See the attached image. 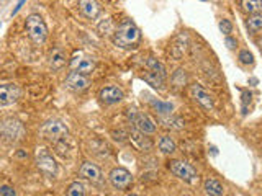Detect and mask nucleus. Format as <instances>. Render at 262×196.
Here are the masks:
<instances>
[{
    "label": "nucleus",
    "instance_id": "f257e3e1",
    "mask_svg": "<svg viewBox=\"0 0 262 196\" xmlns=\"http://www.w3.org/2000/svg\"><path fill=\"white\" fill-rule=\"evenodd\" d=\"M141 39V33L138 26L131 20H124L120 26L113 33V44L123 49H130V47H136Z\"/></svg>",
    "mask_w": 262,
    "mask_h": 196
},
{
    "label": "nucleus",
    "instance_id": "f03ea898",
    "mask_svg": "<svg viewBox=\"0 0 262 196\" xmlns=\"http://www.w3.org/2000/svg\"><path fill=\"white\" fill-rule=\"evenodd\" d=\"M25 26H26V33L28 36L32 38L33 43L36 44H43L44 41L48 39V26L44 20L41 18L40 15H30L26 21H25Z\"/></svg>",
    "mask_w": 262,
    "mask_h": 196
},
{
    "label": "nucleus",
    "instance_id": "7ed1b4c3",
    "mask_svg": "<svg viewBox=\"0 0 262 196\" xmlns=\"http://www.w3.org/2000/svg\"><path fill=\"white\" fill-rule=\"evenodd\" d=\"M126 115H128V120L133 123L134 128L140 129L141 133H144V134L156 133V124H154V121L148 115H144V113H140L138 110L130 108Z\"/></svg>",
    "mask_w": 262,
    "mask_h": 196
},
{
    "label": "nucleus",
    "instance_id": "20e7f679",
    "mask_svg": "<svg viewBox=\"0 0 262 196\" xmlns=\"http://www.w3.org/2000/svg\"><path fill=\"white\" fill-rule=\"evenodd\" d=\"M168 167H169V170L172 172V174H174L176 177H178L184 182L194 183L196 178H198L196 170L188 162H184V160H170Z\"/></svg>",
    "mask_w": 262,
    "mask_h": 196
},
{
    "label": "nucleus",
    "instance_id": "39448f33",
    "mask_svg": "<svg viewBox=\"0 0 262 196\" xmlns=\"http://www.w3.org/2000/svg\"><path fill=\"white\" fill-rule=\"evenodd\" d=\"M43 134L50 141L59 142V141H62L66 136L69 134V129H68V126H66L62 121L51 120V121H48L44 126H43Z\"/></svg>",
    "mask_w": 262,
    "mask_h": 196
},
{
    "label": "nucleus",
    "instance_id": "423d86ee",
    "mask_svg": "<svg viewBox=\"0 0 262 196\" xmlns=\"http://www.w3.org/2000/svg\"><path fill=\"white\" fill-rule=\"evenodd\" d=\"M108 178H110L112 187L115 190H128L131 185H133V175H131L130 172L126 169H123V167L113 169L110 172Z\"/></svg>",
    "mask_w": 262,
    "mask_h": 196
},
{
    "label": "nucleus",
    "instance_id": "0eeeda50",
    "mask_svg": "<svg viewBox=\"0 0 262 196\" xmlns=\"http://www.w3.org/2000/svg\"><path fill=\"white\" fill-rule=\"evenodd\" d=\"M36 165H38V169L48 177H54L56 172H58L56 160L52 159V156L48 152V149H40L38 157H36Z\"/></svg>",
    "mask_w": 262,
    "mask_h": 196
},
{
    "label": "nucleus",
    "instance_id": "6e6552de",
    "mask_svg": "<svg viewBox=\"0 0 262 196\" xmlns=\"http://www.w3.org/2000/svg\"><path fill=\"white\" fill-rule=\"evenodd\" d=\"M190 92H192V97L195 98V102L198 103L202 108H205L206 111L215 110V100H213L212 95L208 93L202 85L194 84L192 87H190Z\"/></svg>",
    "mask_w": 262,
    "mask_h": 196
},
{
    "label": "nucleus",
    "instance_id": "1a4fd4ad",
    "mask_svg": "<svg viewBox=\"0 0 262 196\" xmlns=\"http://www.w3.org/2000/svg\"><path fill=\"white\" fill-rule=\"evenodd\" d=\"M0 134L5 136L8 139H20L23 134V128L22 124L16 120H12V118H7V120L0 121Z\"/></svg>",
    "mask_w": 262,
    "mask_h": 196
},
{
    "label": "nucleus",
    "instance_id": "9d476101",
    "mask_svg": "<svg viewBox=\"0 0 262 196\" xmlns=\"http://www.w3.org/2000/svg\"><path fill=\"white\" fill-rule=\"evenodd\" d=\"M128 139L131 141V144L134 146V149H138L140 152H148L152 149V141L148 138V134L141 133V131L136 128L130 131Z\"/></svg>",
    "mask_w": 262,
    "mask_h": 196
},
{
    "label": "nucleus",
    "instance_id": "9b49d317",
    "mask_svg": "<svg viewBox=\"0 0 262 196\" xmlns=\"http://www.w3.org/2000/svg\"><path fill=\"white\" fill-rule=\"evenodd\" d=\"M20 98L18 87L14 84H5L0 85V106H10L16 103V100Z\"/></svg>",
    "mask_w": 262,
    "mask_h": 196
},
{
    "label": "nucleus",
    "instance_id": "f8f14e48",
    "mask_svg": "<svg viewBox=\"0 0 262 196\" xmlns=\"http://www.w3.org/2000/svg\"><path fill=\"white\" fill-rule=\"evenodd\" d=\"M100 100L105 103V105H113V103H118V102H122L123 100V90L120 87H116V85H108V87H105L100 90Z\"/></svg>",
    "mask_w": 262,
    "mask_h": 196
},
{
    "label": "nucleus",
    "instance_id": "ddd939ff",
    "mask_svg": "<svg viewBox=\"0 0 262 196\" xmlns=\"http://www.w3.org/2000/svg\"><path fill=\"white\" fill-rule=\"evenodd\" d=\"M66 85L68 88L74 92H82L86 90V88L90 85V80H88V77L84 75V74H79V72H70L68 75V79H66Z\"/></svg>",
    "mask_w": 262,
    "mask_h": 196
},
{
    "label": "nucleus",
    "instance_id": "4468645a",
    "mask_svg": "<svg viewBox=\"0 0 262 196\" xmlns=\"http://www.w3.org/2000/svg\"><path fill=\"white\" fill-rule=\"evenodd\" d=\"M79 175L86 180L92 182V183H100L102 180V174H100V169L92 162H84L82 167L79 169Z\"/></svg>",
    "mask_w": 262,
    "mask_h": 196
},
{
    "label": "nucleus",
    "instance_id": "2eb2a0df",
    "mask_svg": "<svg viewBox=\"0 0 262 196\" xmlns=\"http://www.w3.org/2000/svg\"><path fill=\"white\" fill-rule=\"evenodd\" d=\"M70 67H72V72L88 75V74L94 72L95 62L90 57H76V59H72V62H70Z\"/></svg>",
    "mask_w": 262,
    "mask_h": 196
},
{
    "label": "nucleus",
    "instance_id": "dca6fc26",
    "mask_svg": "<svg viewBox=\"0 0 262 196\" xmlns=\"http://www.w3.org/2000/svg\"><path fill=\"white\" fill-rule=\"evenodd\" d=\"M66 61H68V54L62 47H54V49L50 51V56H48V62H50V67L59 70L61 67H64Z\"/></svg>",
    "mask_w": 262,
    "mask_h": 196
},
{
    "label": "nucleus",
    "instance_id": "f3484780",
    "mask_svg": "<svg viewBox=\"0 0 262 196\" xmlns=\"http://www.w3.org/2000/svg\"><path fill=\"white\" fill-rule=\"evenodd\" d=\"M79 8L87 18H97L100 13V5L95 0H79Z\"/></svg>",
    "mask_w": 262,
    "mask_h": 196
},
{
    "label": "nucleus",
    "instance_id": "a211bd4d",
    "mask_svg": "<svg viewBox=\"0 0 262 196\" xmlns=\"http://www.w3.org/2000/svg\"><path fill=\"white\" fill-rule=\"evenodd\" d=\"M204 190L208 196H223L224 193L223 185L218 180H215V178H206L204 182Z\"/></svg>",
    "mask_w": 262,
    "mask_h": 196
},
{
    "label": "nucleus",
    "instance_id": "6ab92c4d",
    "mask_svg": "<svg viewBox=\"0 0 262 196\" xmlns=\"http://www.w3.org/2000/svg\"><path fill=\"white\" fill-rule=\"evenodd\" d=\"M241 8L248 15L259 13L262 11V0H241Z\"/></svg>",
    "mask_w": 262,
    "mask_h": 196
},
{
    "label": "nucleus",
    "instance_id": "aec40b11",
    "mask_svg": "<svg viewBox=\"0 0 262 196\" xmlns=\"http://www.w3.org/2000/svg\"><path fill=\"white\" fill-rule=\"evenodd\" d=\"M158 146H159V149L162 151L164 154H172V152H176V149H177L176 141L172 139L170 136H160Z\"/></svg>",
    "mask_w": 262,
    "mask_h": 196
},
{
    "label": "nucleus",
    "instance_id": "412c9836",
    "mask_svg": "<svg viewBox=\"0 0 262 196\" xmlns=\"http://www.w3.org/2000/svg\"><path fill=\"white\" fill-rule=\"evenodd\" d=\"M142 79H144L150 85H152L154 88H160V90L164 88V82H166V80L162 79V77H159L158 74L151 72V70H148V72H144V75H142Z\"/></svg>",
    "mask_w": 262,
    "mask_h": 196
},
{
    "label": "nucleus",
    "instance_id": "4be33fe9",
    "mask_svg": "<svg viewBox=\"0 0 262 196\" xmlns=\"http://www.w3.org/2000/svg\"><path fill=\"white\" fill-rule=\"evenodd\" d=\"M146 65H148V69H150L151 72L158 74L159 77H162V79L166 80V67L162 65V62H159L158 59H154V57H150L148 59Z\"/></svg>",
    "mask_w": 262,
    "mask_h": 196
},
{
    "label": "nucleus",
    "instance_id": "5701e85b",
    "mask_svg": "<svg viewBox=\"0 0 262 196\" xmlns=\"http://www.w3.org/2000/svg\"><path fill=\"white\" fill-rule=\"evenodd\" d=\"M246 26L249 28V31H259V29H262V11L249 15L246 20Z\"/></svg>",
    "mask_w": 262,
    "mask_h": 196
},
{
    "label": "nucleus",
    "instance_id": "b1692460",
    "mask_svg": "<svg viewBox=\"0 0 262 196\" xmlns=\"http://www.w3.org/2000/svg\"><path fill=\"white\" fill-rule=\"evenodd\" d=\"M151 106H152L154 110H156V113H159V115H170L172 110H174V106H172V103L160 102V100H152Z\"/></svg>",
    "mask_w": 262,
    "mask_h": 196
},
{
    "label": "nucleus",
    "instance_id": "393cba45",
    "mask_svg": "<svg viewBox=\"0 0 262 196\" xmlns=\"http://www.w3.org/2000/svg\"><path fill=\"white\" fill-rule=\"evenodd\" d=\"M68 196H86V188L80 182H72L68 187V192H66Z\"/></svg>",
    "mask_w": 262,
    "mask_h": 196
},
{
    "label": "nucleus",
    "instance_id": "a878e982",
    "mask_svg": "<svg viewBox=\"0 0 262 196\" xmlns=\"http://www.w3.org/2000/svg\"><path fill=\"white\" fill-rule=\"evenodd\" d=\"M172 84H174L177 88L186 85L187 84V74H186V70H182V69L176 70L174 75H172Z\"/></svg>",
    "mask_w": 262,
    "mask_h": 196
},
{
    "label": "nucleus",
    "instance_id": "bb28decb",
    "mask_svg": "<svg viewBox=\"0 0 262 196\" xmlns=\"http://www.w3.org/2000/svg\"><path fill=\"white\" fill-rule=\"evenodd\" d=\"M220 31H222L223 34H226V36H230V33H233V23H231L230 20H220Z\"/></svg>",
    "mask_w": 262,
    "mask_h": 196
},
{
    "label": "nucleus",
    "instance_id": "cd10ccee",
    "mask_svg": "<svg viewBox=\"0 0 262 196\" xmlns=\"http://www.w3.org/2000/svg\"><path fill=\"white\" fill-rule=\"evenodd\" d=\"M240 62L244 64V65L252 64L254 62V56L248 49H242V51H240Z\"/></svg>",
    "mask_w": 262,
    "mask_h": 196
},
{
    "label": "nucleus",
    "instance_id": "c85d7f7f",
    "mask_svg": "<svg viewBox=\"0 0 262 196\" xmlns=\"http://www.w3.org/2000/svg\"><path fill=\"white\" fill-rule=\"evenodd\" d=\"M251 98H252V95H251V92H242V113L246 115V110H248V105L251 103Z\"/></svg>",
    "mask_w": 262,
    "mask_h": 196
},
{
    "label": "nucleus",
    "instance_id": "c756f323",
    "mask_svg": "<svg viewBox=\"0 0 262 196\" xmlns=\"http://www.w3.org/2000/svg\"><path fill=\"white\" fill-rule=\"evenodd\" d=\"M0 196H16L15 190L8 187V185H2L0 187Z\"/></svg>",
    "mask_w": 262,
    "mask_h": 196
},
{
    "label": "nucleus",
    "instance_id": "7c9ffc66",
    "mask_svg": "<svg viewBox=\"0 0 262 196\" xmlns=\"http://www.w3.org/2000/svg\"><path fill=\"white\" fill-rule=\"evenodd\" d=\"M224 44L228 46V49H234V47L238 46V41H236L234 38H231V36H226Z\"/></svg>",
    "mask_w": 262,
    "mask_h": 196
},
{
    "label": "nucleus",
    "instance_id": "2f4dec72",
    "mask_svg": "<svg viewBox=\"0 0 262 196\" xmlns=\"http://www.w3.org/2000/svg\"><path fill=\"white\" fill-rule=\"evenodd\" d=\"M25 2H26V0H18V3H16V7L14 8V11H12V15H16V13H18L20 8L23 7V3H25Z\"/></svg>",
    "mask_w": 262,
    "mask_h": 196
},
{
    "label": "nucleus",
    "instance_id": "473e14b6",
    "mask_svg": "<svg viewBox=\"0 0 262 196\" xmlns=\"http://www.w3.org/2000/svg\"><path fill=\"white\" fill-rule=\"evenodd\" d=\"M128 196H138V195H128Z\"/></svg>",
    "mask_w": 262,
    "mask_h": 196
}]
</instances>
